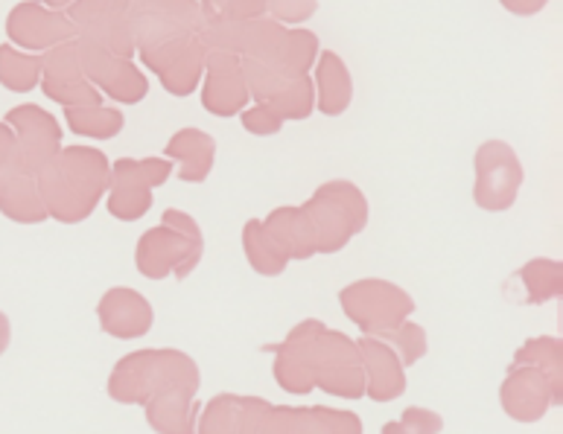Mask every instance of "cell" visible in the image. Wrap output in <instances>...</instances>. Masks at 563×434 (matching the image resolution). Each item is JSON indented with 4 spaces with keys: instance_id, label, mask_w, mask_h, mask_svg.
Returning a JSON list of instances; mask_svg holds the SVG:
<instances>
[{
    "instance_id": "obj_1",
    "label": "cell",
    "mask_w": 563,
    "mask_h": 434,
    "mask_svg": "<svg viewBox=\"0 0 563 434\" xmlns=\"http://www.w3.org/2000/svg\"><path fill=\"white\" fill-rule=\"evenodd\" d=\"M111 160L93 146H62L59 155L35 176L47 216L62 225H79L93 216L109 192Z\"/></svg>"
},
{
    "instance_id": "obj_2",
    "label": "cell",
    "mask_w": 563,
    "mask_h": 434,
    "mask_svg": "<svg viewBox=\"0 0 563 434\" xmlns=\"http://www.w3.org/2000/svg\"><path fill=\"white\" fill-rule=\"evenodd\" d=\"M202 388V370L190 353L178 347H143L126 353L111 368L106 391L120 405H146L164 391H194Z\"/></svg>"
},
{
    "instance_id": "obj_3",
    "label": "cell",
    "mask_w": 563,
    "mask_h": 434,
    "mask_svg": "<svg viewBox=\"0 0 563 434\" xmlns=\"http://www.w3.org/2000/svg\"><path fill=\"white\" fill-rule=\"evenodd\" d=\"M205 257L202 225L190 213L167 208L161 225L143 231L135 245V266L146 280H187Z\"/></svg>"
},
{
    "instance_id": "obj_4",
    "label": "cell",
    "mask_w": 563,
    "mask_h": 434,
    "mask_svg": "<svg viewBox=\"0 0 563 434\" xmlns=\"http://www.w3.org/2000/svg\"><path fill=\"white\" fill-rule=\"evenodd\" d=\"M298 208H301L307 231H310L316 257L339 254L342 248H347V243H353L368 227L371 219V204L365 192L345 178H333V181L319 185L310 199Z\"/></svg>"
},
{
    "instance_id": "obj_5",
    "label": "cell",
    "mask_w": 563,
    "mask_h": 434,
    "mask_svg": "<svg viewBox=\"0 0 563 434\" xmlns=\"http://www.w3.org/2000/svg\"><path fill=\"white\" fill-rule=\"evenodd\" d=\"M339 307L362 335H379L412 318L415 298L386 277H362L339 289Z\"/></svg>"
},
{
    "instance_id": "obj_6",
    "label": "cell",
    "mask_w": 563,
    "mask_h": 434,
    "mask_svg": "<svg viewBox=\"0 0 563 434\" xmlns=\"http://www.w3.org/2000/svg\"><path fill=\"white\" fill-rule=\"evenodd\" d=\"M176 173V164L164 155L118 158L111 164L106 208L118 222H137L152 210V190L164 187Z\"/></svg>"
},
{
    "instance_id": "obj_7",
    "label": "cell",
    "mask_w": 563,
    "mask_h": 434,
    "mask_svg": "<svg viewBox=\"0 0 563 434\" xmlns=\"http://www.w3.org/2000/svg\"><path fill=\"white\" fill-rule=\"evenodd\" d=\"M473 201L488 213H505L520 199V187L526 181V169L511 143L485 141L473 155Z\"/></svg>"
},
{
    "instance_id": "obj_8",
    "label": "cell",
    "mask_w": 563,
    "mask_h": 434,
    "mask_svg": "<svg viewBox=\"0 0 563 434\" xmlns=\"http://www.w3.org/2000/svg\"><path fill=\"white\" fill-rule=\"evenodd\" d=\"M312 382H316V391H324L336 400H362L365 397V370H362L356 338H347L345 333L324 326L316 342Z\"/></svg>"
},
{
    "instance_id": "obj_9",
    "label": "cell",
    "mask_w": 563,
    "mask_h": 434,
    "mask_svg": "<svg viewBox=\"0 0 563 434\" xmlns=\"http://www.w3.org/2000/svg\"><path fill=\"white\" fill-rule=\"evenodd\" d=\"M65 15L74 21L76 38L123 59L137 56L129 0H76Z\"/></svg>"
},
{
    "instance_id": "obj_10",
    "label": "cell",
    "mask_w": 563,
    "mask_h": 434,
    "mask_svg": "<svg viewBox=\"0 0 563 434\" xmlns=\"http://www.w3.org/2000/svg\"><path fill=\"white\" fill-rule=\"evenodd\" d=\"M137 59L161 79V88L173 97H190L199 91L205 76V47L199 35H176L167 42L143 44Z\"/></svg>"
},
{
    "instance_id": "obj_11",
    "label": "cell",
    "mask_w": 563,
    "mask_h": 434,
    "mask_svg": "<svg viewBox=\"0 0 563 434\" xmlns=\"http://www.w3.org/2000/svg\"><path fill=\"white\" fill-rule=\"evenodd\" d=\"M563 379L534 365L511 361L499 385V405L517 423H540L552 409H561Z\"/></svg>"
},
{
    "instance_id": "obj_12",
    "label": "cell",
    "mask_w": 563,
    "mask_h": 434,
    "mask_svg": "<svg viewBox=\"0 0 563 434\" xmlns=\"http://www.w3.org/2000/svg\"><path fill=\"white\" fill-rule=\"evenodd\" d=\"M7 125L15 132L18 141V158L15 169L24 176H38L47 164H51L59 149L65 146V129L59 120L53 118L51 111H44L42 105L24 102L15 109L7 111Z\"/></svg>"
},
{
    "instance_id": "obj_13",
    "label": "cell",
    "mask_w": 563,
    "mask_h": 434,
    "mask_svg": "<svg viewBox=\"0 0 563 434\" xmlns=\"http://www.w3.org/2000/svg\"><path fill=\"white\" fill-rule=\"evenodd\" d=\"M38 88L47 100L59 102L62 109H88V105L106 102V97L85 79L82 59H79V38L42 53V82H38Z\"/></svg>"
},
{
    "instance_id": "obj_14",
    "label": "cell",
    "mask_w": 563,
    "mask_h": 434,
    "mask_svg": "<svg viewBox=\"0 0 563 434\" xmlns=\"http://www.w3.org/2000/svg\"><path fill=\"white\" fill-rule=\"evenodd\" d=\"M79 59H82L85 79L114 102H123V105H137V102L146 100L150 93V79L137 67L135 59H123V56H114V53L102 51V47H93V44L82 42L79 38Z\"/></svg>"
},
{
    "instance_id": "obj_15",
    "label": "cell",
    "mask_w": 563,
    "mask_h": 434,
    "mask_svg": "<svg viewBox=\"0 0 563 434\" xmlns=\"http://www.w3.org/2000/svg\"><path fill=\"white\" fill-rule=\"evenodd\" d=\"M321 324L319 318H303L284 335V342L272 347V376L275 382L292 397H307L316 391L312 382V359H316V342H319Z\"/></svg>"
},
{
    "instance_id": "obj_16",
    "label": "cell",
    "mask_w": 563,
    "mask_h": 434,
    "mask_svg": "<svg viewBox=\"0 0 563 434\" xmlns=\"http://www.w3.org/2000/svg\"><path fill=\"white\" fill-rule=\"evenodd\" d=\"M135 44H158L176 35H196L205 15L199 0H129Z\"/></svg>"
},
{
    "instance_id": "obj_17",
    "label": "cell",
    "mask_w": 563,
    "mask_h": 434,
    "mask_svg": "<svg viewBox=\"0 0 563 434\" xmlns=\"http://www.w3.org/2000/svg\"><path fill=\"white\" fill-rule=\"evenodd\" d=\"M7 38L24 53H47L65 42H74L76 26L65 12L47 9L33 0H21L9 9Z\"/></svg>"
},
{
    "instance_id": "obj_18",
    "label": "cell",
    "mask_w": 563,
    "mask_h": 434,
    "mask_svg": "<svg viewBox=\"0 0 563 434\" xmlns=\"http://www.w3.org/2000/svg\"><path fill=\"white\" fill-rule=\"evenodd\" d=\"M199 88H202V109L213 118H240V111L249 109L252 102L243 62L228 51H205V76Z\"/></svg>"
},
{
    "instance_id": "obj_19",
    "label": "cell",
    "mask_w": 563,
    "mask_h": 434,
    "mask_svg": "<svg viewBox=\"0 0 563 434\" xmlns=\"http://www.w3.org/2000/svg\"><path fill=\"white\" fill-rule=\"evenodd\" d=\"M272 402L252 393H217L199 411L196 434H261Z\"/></svg>"
},
{
    "instance_id": "obj_20",
    "label": "cell",
    "mask_w": 563,
    "mask_h": 434,
    "mask_svg": "<svg viewBox=\"0 0 563 434\" xmlns=\"http://www.w3.org/2000/svg\"><path fill=\"white\" fill-rule=\"evenodd\" d=\"M261 434H362V420L351 409L272 405Z\"/></svg>"
},
{
    "instance_id": "obj_21",
    "label": "cell",
    "mask_w": 563,
    "mask_h": 434,
    "mask_svg": "<svg viewBox=\"0 0 563 434\" xmlns=\"http://www.w3.org/2000/svg\"><path fill=\"white\" fill-rule=\"evenodd\" d=\"M97 321H100L102 333L111 338L135 342V338L150 335L152 324H155V310L146 301V294L132 286H111L97 301Z\"/></svg>"
},
{
    "instance_id": "obj_22",
    "label": "cell",
    "mask_w": 563,
    "mask_h": 434,
    "mask_svg": "<svg viewBox=\"0 0 563 434\" xmlns=\"http://www.w3.org/2000/svg\"><path fill=\"white\" fill-rule=\"evenodd\" d=\"M362 370H365V397L371 402H395L406 393V368L397 353L377 335H360Z\"/></svg>"
},
{
    "instance_id": "obj_23",
    "label": "cell",
    "mask_w": 563,
    "mask_h": 434,
    "mask_svg": "<svg viewBox=\"0 0 563 434\" xmlns=\"http://www.w3.org/2000/svg\"><path fill=\"white\" fill-rule=\"evenodd\" d=\"M164 158L176 164L178 181L202 185L213 173V164H217V137L196 129V125H185L167 141Z\"/></svg>"
},
{
    "instance_id": "obj_24",
    "label": "cell",
    "mask_w": 563,
    "mask_h": 434,
    "mask_svg": "<svg viewBox=\"0 0 563 434\" xmlns=\"http://www.w3.org/2000/svg\"><path fill=\"white\" fill-rule=\"evenodd\" d=\"M316 111L324 118H342L353 102V76L336 51H321L312 65Z\"/></svg>"
},
{
    "instance_id": "obj_25",
    "label": "cell",
    "mask_w": 563,
    "mask_h": 434,
    "mask_svg": "<svg viewBox=\"0 0 563 434\" xmlns=\"http://www.w3.org/2000/svg\"><path fill=\"white\" fill-rule=\"evenodd\" d=\"M563 292V263L552 257H534L520 266L508 280V298L522 307H543Z\"/></svg>"
},
{
    "instance_id": "obj_26",
    "label": "cell",
    "mask_w": 563,
    "mask_h": 434,
    "mask_svg": "<svg viewBox=\"0 0 563 434\" xmlns=\"http://www.w3.org/2000/svg\"><path fill=\"white\" fill-rule=\"evenodd\" d=\"M263 234L272 243V248L278 251L286 263H295V259H312L316 257V248H312L310 231H307V222H303V213L298 204H284V208H275L266 219H261Z\"/></svg>"
},
{
    "instance_id": "obj_27",
    "label": "cell",
    "mask_w": 563,
    "mask_h": 434,
    "mask_svg": "<svg viewBox=\"0 0 563 434\" xmlns=\"http://www.w3.org/2000/svg\"><path fill=\"white\" fill-rule=\"evenodd\" d=\"M194 391H164L143 405L146 423L155 434H196L202 402Z\"/></svg>"
},
{
    "instance_id": "obj_28",
    "label": "cell",
    "mask_w": 563,
    "mask_h": 434,
    "mask_svg": "<svg viewBox=\"0 0 563 434\" xmlns=\"http://www.w3.org/2000/svg\"><path fill=\"white\" fill-rule=\"evenodd\" d=\"M0 213L18 225H42L47 216V208H44L42 190H38V181L33 176H24V173H12L7 178V185L0 190Z\"/></svg>"
},
{
    "instance_id": "obj_29",
    "label": "cell",
    "mask_w": 563,
    "mask_h": 434,
    "mask_svg": "<svg viewBox=\"0 0 563 434\" xmlns=\"http://www.w3.org/2000/svg\"><path fill=\"white\" fill-rule=\"evenodd\" d=\"M42 82V53H24L0 44V85L12 93H30Z\"/></svg>"
},
{
    "instance_id": "obj_30",
    "label": "cell",
    "mask_w": 563,
    "mask_h": 434,
    "mask_svg": "<svg viewBox=\"0 0 563 434\" xmlns=\"http://www.w3.org/2000/svg\"><path fill=\"white\" fill-rule=\"evenodd\" d=\"M65 123H68V132L79 134V137L111 141L123 132L126 118L120 109L102 102V105H88V109H65Z\"/></svg>"
},
{
    "instance_id": "obj_31",
    "label": "cell",
    "mask_w": 563,
    "mask_h": 434,
    "mask_svg": "<svg viewBox=\"0 0 563 434\" xmlns=\"http://www.w3.org/2000/svg\"><path fill=\"white\" fill-rule=\"evenodd\" d=\"M243 254L254 275L261 277H280L286 266H289L278 251L272 248L269 240H266L261 219H249L243 225Z\"/></svg>"
},
{
    "instance_id": "obj_32",
    "label": "cell",
    "mask_w": 563,
    "mask_h": 434,
    "mask_svg": "<svg viewBox=\"0 0 563 434\" xmlns=\"http://www.w3.org/2000/svg\"><path fill=\"white\" fill-rule=\"evenodd\" d=\"M377 338H383V342L397 353V359L404 361V368H415L418 361L427 359V353H429L427 326L412 321V318H406V321H400V324L386 330V333H379Z\"/></svg>"
},
{
    "instance_id": "obj_33",
    "label": "cell",
    "mask_w": 563,
    "mask_h": 434,
    "mask_svg": "<svg viewBox=\"0 0 563 434\" xmlns=\"http://www.w3.org/2000/svg\"><path fill=\"white\" fill-rule=\"evenodd\" d=\"M511 361L534 365V368L547 370L549 376L563 379V342L555 335H531L517 347Z\"/></svg>"
},
{
    "instance_id": "obj_34",
    "label": "cell",
    "mask_w": 563,
    "mask_h": 434,
    "mask_svg": "<svg viewBox=\"0 0 563 434\" xmlns=\"http://www.w3.org/2000/svg\"><path fill=\"white\" fill-rule=\"evenodd\" d=\"M444 432V418L427 405H409L397 420H388L383 434H441Z\"/></svg>"
},
{
    "instance_id": "obj_35",
    "label": "cell",
    "mask_w": 563,
    "mask_h": 434,
    "mask_svg": "<svg viewBox=\"0 0 563 434\" xmlns=\"http://www.w3.org/2000/svg\"><path fill=\"white\" fill-rule=\"evenodd\" d=\"M319 12V0H269L266 18L284 26H303Z\"/></svg>"
},
{
    "instance_id": "obj_36",
    "label": "cell",
    "mask_w": 563,
    "mask_h": 434,
    "mask_svg": "<svg viewBox=\"0 0 563 434\" xmlns=\"http://www.w3.org/2000/svg\"><path fill=\"white\" fill-rule=\"evenodd\" d=\"M240 123L254 137H272V134H280V129H284V120L263 102H254L245 111H240Z\"/></svg>"
},
{
    "instance_id": "obj_37",
    "label": "cell",
    "mask_w": 563,
    "mask_h": 434,
    "mask_svg": "<svg viewBox=\"0 0 563 434\" xmlns=\"http://www.w3.org/2000/svg\"><path fill=\"white\" fill-rule=\"evenodd\" d=\"M266 3L269 0H228L222 9L225 21H252V18L266 15Z\"/></svg>"
},
{
    "instance_id": "obj_38",
    "label": "cell",
    "mask_w": 563,
    "mask_h": 434,
    "mask_svg": "<svg viewBox=\"0 0 563 434\" xmlns=\"http://www.w3.org/2000/svg\"><path fill=\"white\" fill-rule=\"evenodd\" d=\"M18 141L15 132L9 129L7 120H0V169H15Z\"/></svg>"
},
{
    "instance_id": "obj_39",
    "label": "cell",
    "mask_w": 563,
    "mask_h": 434,
    "mask_svg": "<svg viewBox=\"0 0 563 434\" xmlns=\"http://www.w3.org/2000/svg\"><path fill=\"white\" fill-rule=\"evenodd\" d=\"M505 12H511L517 18H534L549 7V0H499Z\"/></svg>"
},
{
    "instance_id": "obj_40",
    "label": "cell",
    "mask_w": 563,
    "mask_h": 434,
    "mask_svg": "<svg viewBox=\"0 0 563 434\" xmlns=\"http://www.w3.org/2000/svg\"><path fill=\"white\" fill-rule=\"evenodd\" d=\"M228 0H199V9H202L205 21H219L222 18V9H225Z\"/></svg>"
},
{
    "instance_id": "obj_41",
    "label": "cell",
    "mask_w": 563,
    "mask_h": 434,
    "mask_svg": "<svg viewBox=\"0 0 563 434\" xmlns=\"http://www.w3.org/2000/svg\"><path fill=\"white\" fill-rule=\"evenodd\" d=\"M9 342H12V324H9L7 312L0 310V356L9 350Z\"/></svg>"
},
{
    "instance_id": "obj_42",
    "label": "cell",
    "mask_w": 563,
    "mask_h": 434,
    "mask_svg": "<svg viewBox=\"0 0 563 434\" xmlns=\"http://www.w3.org/2000/svg\"><path fill=\"white\" fill-rule=\"evenodd\" d=\"M33 3H42V7H47V9H56V12H68L76 0H33Z\"/></svg>"
},
{
    "instance_id": "obj_43",
    "label": "cell",
    "mask_w": 563,
    "mask_h": 434,
    "mask_svg": "<svg viewBox=\"0 0 563 434\" xmlns=\"http://www.w3.org/2000/svg\"><path fill=\"white\" fill-rule=\"evenodd\" d=\"M15 169H0V190H3V185H7V178L12 176Z\"/></svg>"
}]
</instances>
